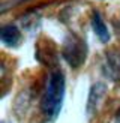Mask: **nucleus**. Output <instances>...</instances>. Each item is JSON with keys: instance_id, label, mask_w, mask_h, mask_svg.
Here are the masks:
<instances>
[{"instance_id": "nucleus-1", "label": "nucleus", "mask_w": 120, "mask_h": 123, "mask_svg": "<svg viewBox=\"0 0 120 123\" xmlns=\"http://www.w3.org/2000/svg\"><path fill=\"white\" fill-rule=\"evenodd\" d=\"M65 93H66L65 74L60 69L51 71L41 99V111L45 119L54 120L59 116L65 101Z\"/></svg>"}, {"instance_id": "nucleus-2", "label": "nucleus", "mask_w": 120, "mask_h": 123, "mask_svg": "<svg viewBox=\"0 0 120 123\" xmlns=\"http://www.w3.org/2000/svg\"><path fill=\"white\" fill-rule=\"evenodd\" d=\"M62 57L72 69H78L84 65L87 59L89 48L81 36L77 33H69L62 44Z\"/></svg>"}, {"instance_id": "nucleus-3", "label": "nucleus", "mask_w": 120, "mask_h": 123, "mask_svg": "<svg viewBox=\"0 0 120 123\" xmlns=\"http://www.w3.org/2000/svg\"><path fill=\"white\" fill-rule=\"evenodd\" d=\"M105 96H107V84L105 83L98 81L90 87L89 98H87V105H86V113H87L89 117H95L98 114Z\"/></svg>"}, {"instance_id": "nucleus-4", "label": "nucleus", "mask_w": 120, "mask_h": 123, "mask_svg": "<svg viewBox=\"0 0 120 123\" xmlns=\"http://www.w3.org/2000/svg\"><path fill=\"white\" fill-rule=\"evenodd\" d=\"M104 74L111 83L120 86V51L110 50L105 53Z\"/></svg>"}, {"instance_id": "nucleus-5", "label": "nucleus", "mask_w": 120, "mask_h": 123, "mask_svg": "<svg viewBox=\"0 0 120 123\" xmlns=\"http://www.w3.org/2000/svg\"><path fill=\"white\" fill-rule=\"evenodd\" d=\"M0 41L9 48L18 47V44L21 41L20 29L15 24H5V26H2V29H0Z\"/></svg>"}, {"instance_id": "nucleus-6", "label": "nucleus", "mask_w": 120, "mask_h": 123, "mask_svg": "<svg viewBox=\"0 0 120 123\" xmlns=\"http://www.w3.org/2000/svg\"><path fill=\"white\" fill-rule=\"evenodd\" d=\"M92 29L102 44H108V41L111 39V35H110V30H108L104 18L101 17L98 11H93V14H92Z\"/></svg>"}, {"instance_id": "nucleus-7", "label": "nucleus", "mask_w": 120, "mask_h": 123, "mask_svg": "<svg viewBox=\"0 0 120 123\" xmlns=\"http://www.w3.org/2000/svg\"><path fill=\"white\" fill-rule=\"evenodd\" d=\"M114 123H120V108H119V111L116 114V122H114Z\"/></svg>"}, {"instance_id": "nucleus-8", "label": "nucleus", "mask_w": 120, "mask_h": 123, "mask_svg": "<svg viewBox=\"0 0 120 123\" xmlns=\"http://www.w3.org/2000/svg\"><path fill=\"white\" fill-rule=\"evenodd\" d=\"M3 123H5V122H3Z\"/></svg>"}]
</instances>
